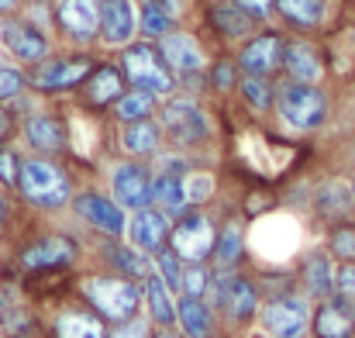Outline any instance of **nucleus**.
<instances>
[{
	"mask_svg": "<svg viewBox=\"0 0 355 338\" xmlns=\"http://www.w3.org/2000/svg\"><path fill=\"white\" fill-rule=\"evenodd\" d=\"M241 69H238L235 59H218L214 66H211V90L214 94H232V90H238V76Z\"/></svg>",
	"mask_w": 355,
	"mask_h": 338,
	"instance_id": "a19ab883",
	"label": "nucleus"
},
{
	"mask_svg": "<svg viewBox=\"0 0 355 338\" xmlns=\"http://www.w3.org/2000/svg\"><path fill=\"white\" fill-rule=\"evenodd\" d=\"M162 135L176 145V149H197L207 142L211 135V124H207V114L200 111L193 101H169L162 108Z\"/></svg>",
	"mask_w": 355,
	"mask_h": 338,
	"instance_id": "9d476101",
	"label": "nucleus"
},
{
	"mask_svg": "<svg viewBox=\"0 0 355 338\" xmlns=\"http://www.w3.org/2000/svg\"><path fill=\"white\" fill-rule=\"evenodd\" d=\"M3 307H7V297H3V290H0V311H3Z\"/></svg>",
	"mask_w": 355,
	"mask_h": 338,
	"instance_id": "864d4df0",
	"label": "nucleus"
},
{
	"mask_svg": "<svg viewBox=\"0 0 355 338\" xmlns=\"http://www.w3.org/2000/svg\"><path fill=\"white\" fill-rule=\"evenodd\" d=\"M17 10V0H0V14H14Z\"/></svg>",
	"mask_w": 355,
	"mask_h": 338,
	"instance_id": "8fccbe9b",
	"label": "nucleus"
},
{
	"mask_svg": "<svg viewBox=\"0 0 355 338\" xmlns=\"http://www.w3.org/2000/svg\"><path fill=\"white\" fill-rule=\"evenodd\" d=\"M111 325L94 314L83 301L76 304H59L49 321H45V338H107Z\"/></svg>",
	"mask_w": 355,
	"mask_h": 338,
	"instance_id": "ddd939ff",
	"label": "nucleus"
},
{
	"mask_svg": "<svg viewBox=\"0 0 355 338\" xmlns=\"http://www.w3.org/2000/svg\"><path fill=\"white\" fill-rule=\"evenodd\" d=\"M76 259H80V242L76 238H69V235H42V238L28 242L17 252V269L28 273V276L59 273V269L76 266Z\"/></svg>",
	"mask_w": 355,
	"mask_h": 338,
	"instance_id": "6e6552de",
	"label": "nucleus"
},
{
	"mask_svg": "<svg viewBox=\"0 0 355 338\" xmlns=\"http://www.w3.org/2000/svg\"><path fill=\"white\" fill-rule=\"evenodd\" d=\"M283 49H286V38L276 35V31L252 35L241 45V52H238V59H235L241 76H266V80H272L283 69Z\"/></svg>",
	"mask_w": 355,
	"mask_h": 338,
	"instance_id": "4468645a",
	"label": "nucleus"
},
{
	"mask_svg": "<svg viewBox=\"0 0 355 338\" xmlns=\"http://www.w3.org/2000/svg\"><path fill=\"white\" fill-rule=\"evenodd\" d=\"M235 3H238V7H245L255 21H262V17H266L272 7H276V0H235Z\"/></svg>",
	"mask_w": 355,
	"mask_h": 338,
	"instance_id": "49530a36",
	"label": "nucleus"
},
{
	"mask_svg": "<svg viewBox=\"0 0 355 338\" xmlns=\"http://www.w3.org/2000/svg\"><path fill=\"white\" fill-rule=\"evenodd\" d=\"M138 31V10L131 0H101V38L107 45H128Z\"/></svg>",
	"mask_w": 355,
	"mask_h": 338,
	"instance_id": "bb28decb",
	"label": "nucleus"
},
{
	"mask_svg": "<svg viewBox=\"0 0 355 338\" xmlns=\"http://www.w3.org/2000/svg\"><path fill=\"white\" fill-rule=\"evenodd\" d=\"M0 338H3V335H0Z\"/></svg>",
	"mask_w": 355,
	"mask_h": 338,
	"instance_id": "6e6d98bb",
	"label": "nucleus"
},
{
	"mask_svg": "<svg viewBox=\"0 0 355 338\" xmlns=\"http://www.w3.org/2000/svg\"><path fill=\"white\" fill-rule=\"evenodd\" d=\"M76 301H83L94 314H101L114 328V325H128L141 314L145 294H141L138 280L101 269V273H87L76 280Z\"/></svg>",
	"mask_w": 355,
	"mask_h": 338,
	"instance_id": "f257e3e1",
	"label": "nucleus"
},
{
	"mask_svg": "<svg viewBox=\"0 0 355 338\" xmlns=\"http://www.w3.org/2000/svg\"><path fill=\"white\" fill-rule=\"evenodd\" d=\"M21 162H24V159H21L10 145H0V187H3V190H17Z\"/></svg>",
	"mask_w": 355,
	"mask_h": 338,
	"instance_id": "79ce46f5",
	"label": "nucleus"
},
{
	"mask_svg": "<svg viewBox=\"0 0 355 338\" xmlns=\"http://www.w3.org/2000/svg\"><path fill=\"white\" fill-rule=\"evenodd\" d=\"M238 94L252 111H272L276 108V83L266 76H241L238 80Z\"/></svg>",
	"mask_w": 355,
	"mask_h": 338,
	"instance_id": "f704fd0d",
	"label": "nucleus"
},
{
	"mask_svg": "<svg viewBox=\"0 0 355 338\" xmlns=\"http://www.w3.org/2000/svg\"><path fill=\"white\" fill-rule=\"evenodd\" d=\"M221 338H252V335H245V332H225Z\"/></svg>",
	"mask_w": 355,
	"mask_h": 338,
	"instance_id": "603ef678",
	"label": "nucleus"
},
{
	"mask_svg": "<svg viewBox=\"0 0 355 338\" xmlns=\"http://www.w3.org/2000/svg\"><path fill=\"white\" fill-rule=\"evenodd\" d=\"M10 131H14V114L7 111V108H0V145H7Z\"/></svg>",
	"mask_w": 355,
	"mask_h": 338,
	"instance_id": "de8ad7c7",
	"label": "nucleus"
},
{
	"mask_svg": "<svg viewBox=\"0 0 355 338\" xmlns=\"http://www.w3.org/2000/svg\"><path fill=\"white\" fill-rule=\"evenodd\" d=\"M152 269H155V273L166 280V287L180 297V283H183V269H187V262H183L169 245H166L162 252H155V255H152Z\"/></svg>",
	"mask_w": 355,
	"mask_h": 338,
	"instance_id": "4c0bfd02",
	"label": "nucleus"
},
{
	"mask_svg": "<svg viewBox=\"0 0 355 338\" xmlns=\"http://www.w3.org/2000/svg\"><path fill=\"white\" fill-rule=\"evenodd\" d=\"M183 187H187V204L190 208H204L211 197H214V176L211 173H183Z\"/></svg>",
	"mask_w": 355,
	"mask_h": 338,
	"instance_id": "58836bf2",
	"label": "nucleus"
},
{
	"mask_svg": "<svg viewBox=\"0 0 355 338\" xmlns=\"http://www.w3.org/2000/svg\"><path fill=\"white\" fill-rule=\"evenodd\" d=\"M211 266L207 262H197V266H187L183 269V283H180V297H207L211 290Z\"/></svg>",
	"mask_w": 355,
	"mask_h": 338,
	"instance_id": "ea45409f",
	"label": "nucleus"
},
{
	"mask_svg": "<svg viewBox=\"0 0 355 338\" xmlns=\"http://www.w3.org/2000/svg\"><path fill=\"white\" fill-rule=\"evenodd\" d=\"M314 214L324 225H338V221H352L355 218V197L349 180H324L314 190Z\"/></svg>",
	"mask_w": 355,
	"mask_h": 338,
	"instance_id": "5701e85b",
	"label": "nucleus"
},
{
	"mask_svg": "<svg viewBox=\"0 0 355 338\" xmlns=\"http://www.w3.org/2000/svg\"><path fill=\"white\" fill-rule=\"evenodd\" d=\"M211 21H214V28H218L225 38H245V35H252V28L259 24L245 7H238L235 0L214 3V7H211Z\"/></svg>",
	"mask_w": 355,
	"mask_h": 338,
	"instance_id": "473e14b6",
	"label": "nucleus"
},
{
	"mask_svg": "<svg viewBox=\"0 0 355 338\" xmlns=\"http://www.w3.org/2000/svg\"><path fill=\"white\" fill-rule=\"evenodd\" d=\"M73 214L83 221V225H90L94 231H101L104 238H121L124 231H128V214H124V208H121L114 197H107V194H97V190H80V194H73Z\"/></svg>",
	"mask_w": 355,
	"mask_h": 338,
	"instance_id": "9b49d317",
	"label": "nucleus"
},
{
	"mask_svg": "<svg viewBox=\"0 0 355 338\" xmlns=\"http://www.w3.org/2000/svg\"><path fill=\"white\" fill-rule=\"evenodd\" d=\"M159 52L176 76H193L204 66V52H200L197 38L187 31H169L166 38H159Z\"/></svg>",
	"mask_w": 355,
	"mask_h": 338,
	"instance_id": "393cba45",
	"label": "nucleus"
},
{
	"mask_svg": "<svg viewBox=\"0 0 355 338\" xmlns=\"http://www.w3.org/2000/svg\"><path fill=\"white\" fill-rule=\"evenodd\" d=\"M152 208H159L169 221L183 218L190 211L187 204V187H183V166H166L152 180Z\"/></svg>",
	"mask_w": 355,
	"mask_h": 338,
	"instance_id": "b1692460",
	"label": "nucleus"
},
{
	"mask_svg": "<svg viewBox=\"0 0 355 338\" xmlns=\"http://www.w3.org/2000/svg\"><path fill=\"white\" fill-rule=\"evenodd\" d=\"M0 42L24 66H38V62L49 59V38L38 28H31L28 21H3L0 24Z\"/></svg>",
	"mask_w": 355,
	"mask_h": 338,
	"instance_id": "412c9836",
	"label": "nucleus"
},
{
	"mask_svg": "<svg viewBox=\"0 0 355 338\" xmlns=\"http://www.w3.org/2000/svg\"><path fill=\"white\" fill-rule=\"evenodd\" d=\"M104 269L121 273V276L141 283V280L152 273V255L138 252L131 242L124 245V242H118V238H107V245H104Z\"/></svg>",
	"mask_w": 355,
	"mask_h": 338,
	"instance_id": "c85d7f7f",
	"label": "nucleus"
},
{
	"mask_svg": "<svg viewBox=\"0 0 355 338\" xmlns=\"http://www.w3.org/2000/svg\"><path fill=\"white\" fill-rule=\"evenodd\" d=\"M335 294L355 301V262H338L335 266Z\"/></svg>",
	"mask_w": 355,
	"mask_h": 338,
	"instance_id": "c03bdc74",
	"label": "nucleus"
},
{
	"mask_svg": "<svg viewBox=\"0 0 355 338\" xmlns=\"http://www.w3.org/2000/svg\"><path fill=\"white\" fill-rule=\"evenodd\" d=\"M311 338H355V301L328 297L314 304L311 318Z\"/></svg>",
	"mask_w": 355,
	"mask_h": 338,
	"instance_id": "a211bd4d",
	"label": "nucleus"
},
{
	"mask_svg": "<svg viewBox=\"0 0 355 338\" xmlns=\"http://www.w3.org/2000/svg\"><path fill=\"white\" fill-rule=\"evenodd\" d=\"M162 124L145 117V121H131L121 128V149L131 155V159H152L162 145Z\"/></svg>",
	"mask_w": 355,
	"mask_h": 338,
	"instance_id": "c756f323",
	"label": "nucleus"
},
{
	"mask_svg": "<svg viewBox=\"0 0 355 338\" xmlns=\"http://www.w3.org/2000/svg\"><path fill=\"white\" fill-rule=\"evenodd\" d=\"M349 183H352V197H355V173H352V176H349Z\"/></svg>",
	"mask_w": 355,
	"mask_h": 338,
	"instance_id": "5fc2aeb1",
	"label": "nucleus"
},
{
	"mask_svg": "<svg viewBox=\"0 0 355 338\" xmlns=\"http://www.w3.org/2000/svg\"><path fill=\"white\" fill-rule=\"evenodd\" d=\"M207 301L218 311L225 332H248L259 321V311H262L259 280H252L238 269H214L211 273Z\"/></svg>",
	"mask_w": 355,
	"mask_h": 338,
	"instance_id": "f03ea898",
	"label": "nucleus"
},
{
	"mask_svg": "<svg viewBox=\"0 0 355 338\" xmlns=\"http://www.w3.org/2000/svg\"><path fill=\"white\" fill-rule=\"evenodd\" d=\"M152 338H183L180 328H152Z\"/></svg>",
	"mask_w": 355,
	"mask_h": 338,
	"instance_id": "09e8293b",
	"label": "nucleus"
},
{
	"mask_svg": "<svg viewBox=\"0 0 355 338\" xmlns=\"http://www.w3.org/2000/svg\"><path fill=\"white\" fill-rule=\"evenodd\" d=\"M7 214H10V208H7V197H3V194H0V225H3V221H7Z\"/></svg>",
	"mask_w": 355,
	"mask_h": 338,
	"instance_id": "3c124183",
	"label": "nucleus"
},
{
	"mask_svg": "<svg viewBox=\"0 0 355 338\" xmlns=\"http://www.w3.org/2000/svg\"><path fill=\"white\" fill-rule=\"evenodd\" d=\"M311 318H314V301L293 290L262 301L255 332L259 338H311Z\"/></svg>",
	"mask_w": 355,
	"mask_h": 338,
	"instance_id": "423d86ee",
	"label": "nucleus"
},
{
	"mask_svg": "<svg viewBox=\"0 0 355 338\" xmlns=\"http://www.w3.org/2000/svg\"><path fill=\"white\" fill-rule=\"evenodd\" d=\"M276 114L290 131L311 135L321 131L328 114H331V97L324 94V87H311V83H276Z\"/></svg>",
	"mask_w": 355,
	"mask_h": 338,
	"instance_id": "20e7f679",
	"label": "nucleus"
},
{
	"mask_svg": "<svg viewBox=\"0 0 355 338\" xmlns=\"http://www.w3.org/2000/svg\"><path fill=\"white\" fill-rule=\"evenodd\" d=\"M169 228H173V221H169L159 208H145V211H131L124 235H128V242H131L138 252L155 255V252H162V248L169 245Z\"/></svg>",
	"mask_w": 355,
	"mask_h": 338,
	"instance_id": "aec40b11",
	"label": "nucleus"
},
{
	"mask_svg": "<svg viewBox=\"0 0 355 338\" xmlns=\"http://www.w3.org/2000/svg\"><path fill=\"white\" fill-rule=\"evenodd\" d=\"M176 328L183 338H221L225 325L207 297H176Z\"/></svg>",
	"mask_w": 355,
	"mask_h": 338,
	"instance_id": "f3484780",
	"label": "nucleus"
},
{
	"mask_svg": "<svg viewBox=\"0 0 355 338\" xmlns=\"http://www.w3.org/2000/svg\"><path fill=\"white\" fill-rule=\"evenodd\" d=\"M17 194L24 204H31L38 211H59V208L73 204V180L59 162L35 155V159L21 162Z\"/></svg>",
	"mask_w": 355,
	"mask_h": 338,
	"instance_id": "7ed1b4c3",
	"label": "nucleus"
},
{
	"mask_svg": "<svg viewBox=\"0 0 355 338\" xmlns=\"http://www.w3.org/2000/svg\"><path fill=\"white\" fill-rule=\"evenodd\" d=\"M335 259L328 255V248L324 245H318V248H307L304 255H300V262H297V290L307 297V301H328V297H335Z\"/></svg>",
	"mask_w": 355,
	"mask_h": 338,
	"instance_id": "2eb2a0df",
	"label": "nucleus"
},
{
	"mask_svg": "<svg viewBox=\"0 0 355 338\" xmlns=\"http://www.w3.org/2000/svg\"><path fill=\"white\" fill-rule=\"evenodd\" d=\"M152 173L138 159H124L111 169V197L124 211H145L152 208Z\"/></svg>",
	"mask_w": 355,
	"mask_h": 338,
	"instance_id": "f8f14e48",
	"label": "nucleus"
},
{
	"mask_svg": "<svg viewBox=\"0 0 355 338\" xmlns=\"http://www.w3.org/2000/svg\"><path fill=\"white\" fill-rule=\"evenodd\" d=\"M159 108V97L155 94H148V90H135V87H128L124 94H121V101L111 108L114 117H118L121 124H131V121H145V117H152Z\"/></svg>",
	"mask_w": 355,
	"mask_h": 338,
	"instance_id": "72a5a7b5",
	"label": "nucleus"
},
{
	"mask_svg": "<svg viewBox=\"0 0 355 338\" xmlns=\"http://www.w3.org/2000/svg\"><path fill=\"white\" fill-rule=\"evenodd\" d=\"M24 142L38 152V155H55L66 149V124L55 114H31L21 124Z\"/></svg>",
	"mask_w": 355,
	"mask_h": 338,
	"instance_id": "cd10ccee",
	"label": "nucleus"
},
{
	"mask_svg": "<svg viewBox=\"0 0 355 338\" xmlns=\"http://www.w3.org/2000/svg\"><path fill=\"white\" fill-rule=\"evenodd\" d=\"M245 255V231L238 218H228L218 228V242H214V269H238Z\"/></svg>",
	"mask_w": 355,
	"mask_h": 338,
	"instance_id": "2f4dec72",
	"label": "nucleus"
},
{
	"mask_svg": "<svg viewBox=\"0 0 355 338\" xmlns=\"http://www.w3.org/2000/svg\"><path fill=\"white\" fill-rule=\"evenodd\" d=\"M24 87H28V76H24L21 69H14V66H0V104L21 97Z\"/></svg>",
	"mask_w": 355,
	"mask_h": 338,
	"instance_id": "37998d69",
	"label": "nucleus"
},
{
	"mask_svg": "<svg viewBox=\"0 0 355 338\" xmlns=\"http://www.w3.org/2000/svg\"><path fill=\"white\" fill-rule=\"evenodd\" d=\"M128 90V80L121 73V66H111V62H97L90 69V76L83 80L80 87V101L94 111H104V108H114L121 101V94Z\"/></svg>",
	"mask_w": 355,
	"mask_h": 338,
	"instance_id": "6ab92c4d",
	"label": "nucleus"
},
{
	"mask_svg": "<svg viewBox=\"0 0 355 338\" xmlns=\"http://www.w3.org/2000/svg\"><path fill=\"white\" fill-rule=\"evenodd\" d=\"M276 10L279 17L297 28V31H314L324 24V14H328V0H276Z\"/></svg>",
	"mask_w": 355,
	"mask_h": 338,
	"instance_id": "7c9ffc66",
	"label": "nucleus"
},
{
	"mask_svg": "<svg viewBox=\"0 0 355 338\" xmlns=\"http://www.w3.org/2000/svg\"><path fill=\"white\" fill-rule=\"evenodd\" d=\"M214 242H218V228H214V221L200 208H190L183 218H176L173 228H169V248L187 266L214 259Z\"/></svg>",
	"mask_w": 355,
	"mask_h": 338,
	"instance_id": "0eeeda50",
	"label": "nucleus"
},
{
	"mask_svg": "<svg viewBox=\"0 0 355 338\" xmlns=\"http://www.w3.org/2000/svg\"><path fill=\"white\" fill-rule=\"evenodd\" d=\"M138 28H141L145 38H166V35L173 31V14H169L162 3L148 0V3L141 7V14H138Z\"/></svg>",
	"mask_w": 355,
	"mask_h": 338,
	"instance_id": "e433bc0d",
	"label": "nucleus"
},
{
	"mask_svg": "<svg viewBox=\"0 0 355 338\" xmlns=\"http://www.w3.org/2000/svg\"><path fill=\"white\" fill-rule=\"evenodd\" d=\"M107 338H152V321L145 318V314H138L135 321H128V325H114Z\"/></svg>",
	"mask_w": 355,
	"mask_h": 338,
	"instance_id": "a18cd8bd",
	"label": "nucleus"
},
{
	"mask_svg": "<svg viewBox=\"0 0 355 338\" xmlns=\"http://www.w3.org/2000/svg\"><path fill=\"white\" fill-rule=\"evenodd\" d=\"M121 73H124L128 87H135V90H148L155 97H173L176 94V73L169 69L159 45H152V42L124 45L121 49Z\"/></svg>",
	"mask_w": 355,
	"mask_h": 338,
	"instance_id": "39448f33",
	"label": "nucleus"
},
{
	"mask_svg": "<svg viewBox=\"0 0 355 338\" xmlns=\"http://www.w3.org/2000/svg\"><path fill=\"white\" fill-rule=\"evenodd\" d=\"M324 248L335 262H355V218L328 228L324 231Z\"/></svg>",
	"mask_w": 355,
	"mask_h": 338,
	"instance_id": "c9c22d12",
	"label": "nucleus"
},
{
	"mask_svg": "<svg viewBox=\"0 0 355 338\" xmlns=\"http://www.w3.org/2000/svg\"><path fill=\"white\" fill-rule=\"evenodd\" d=\"M283 80L290 83H311V87H321V80L328 76V62H324V52L307 42V38H290L286 49H283Z\"/></svg>",
	"mask_w": 355,
	"mask_h": 338,
	"instance_id": "dca6fc26",
	"label": "nucleus"
},
{
	"mask_svg": "<svg viewBox=\"0 0 355 338\" xmlns=\"http://www.w3.org/2000/svg\"><path fill=\"white\" fill-rule=\"evenodd\" d=\"M141 294H145V318L152 321V328H176V294L166 287V280L152 269L141 280Z\"/></svg>",
	"mask_w": 355,
	"mask_h": 338,
	"instance_id": "a878e982",
	"label": "nucleus"
},
{
	"mask_svg": "<svg viewBox=\"0 0 355 338\" xmlns=\"http://www.w3.org/2000/svg\"><path fill=\"white\" fill-rule=\"evenodd\" d=\"M97 62L90 56H59V59H45L28 73L31 90L38 94H66V90H80L83 80L90 76Z\"/></svg>",
	"mask_w": 355,
	"mask_h": 338,
	"instance_id": "1a4fd4ad",
	"label": "nucleus"
},
{
	"mask_svg": "<svg viewBox=\"0 0 355 338\" xmlns=\"http://www.w3.org/2000/svg\"><path fill=\"white\" fill-rule=\"evenodd\" d=\"M55 24L73 42H90L94 35H101V0H59Z\"/></svg>",
	"mask_w": 355,
	"mask_h": 338,
	"instance_id": "4be33fe9",
	"label": "nucleus"
}]
</instances>
